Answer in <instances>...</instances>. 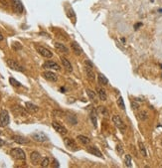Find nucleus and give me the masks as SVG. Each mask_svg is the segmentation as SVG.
I'll use <instances>...</instances> for the list:
<instances>
[{"label": "nucleus", "instance_id": "nucleus-14", "mask_svg": "<svg viewBox=\"0 0 162 168\" xmlns=\"http://www.w3.org/2000/svg\"><path fill=\"white\" fill-rule=\"evenodd\" d=\"M96 94H98V98H100L101 101L106 102V99H108V97H106V91H104L103 88H101V87H96Z\"/></svg>", "mask_w": 162, "mask_h": 168}, {"label": "nucleus", "instance_id": "nucleus-9", "mask_svg": "<svg viewBox=\"0 0 162 168\" xmlns=\"http://www.w3.org/2000/svg\"><path fill=\"white\" fill-rule=\"evenodd\" d=\"M52 125H53L54 129L56 130L58 133H60L61 135H66L67 134V132H68L67 128L65 127L64 125H62L61 123H59L57 122H52Z\"/></svg>", "mask_w": 162, "mask_h": 168}, {"label": "nucleus", "instance_id": "nucleus-17", "mask_svg": "<svg viewBox=\"0 0 162 168\" xmlns=\"http://www.w3.org/2000/svg\"><path fill=\"white\" fill-rule=\"evenodd\" d=\"M71 47H72L73 51L75 52V54L78 55V56L83 53V49L81 48V46L78 43H76V42H73V43L71 44Z\"/></svg>", "mask_w": 162, "mask_h": 168}, {"label": "nucleus", "instance_id": "nucleus-12", "mask_svg": "<svg viewBox=\"0 0 162 168\" xmlns=\"http://www.w3.org/2000/svg\"><path fill=\"white\" fill-rule=\"evenodd\" d=\"M64 143H65V145H66L69 149H71V150H73V151L77 150V144H76L75 140L72 139V138H65Z\"/></svg>", "mask_w": 162, "mask_h": 168}, {"label": "nucleus", "instance_id": "nucleus-8", "mask_svg": "<svg viewBox=\"0 0 162 168\" xmlns=\"http://www.w3.org/2000/svg\"><path fill=\"white\" fill-rule=\"evenodd\" d=\"M36 50H37L38 53L40 54L42 57H44V58H52V57H53V53H52L50 50H48L47 48H45V47L36 46Z\"/></svg>", "mask_w": 162, "mask_h": 168}, {"label": "nucleus", "instance_id": "nucleus-6", "mask_svg": "<svg viewBox=\"0 0 162 168\" xmlns=\"http://www.w3.org/2000/svg\"><path fill=\"white\" fill-rule=\"evenodd\" d=\"M11 5H12L13 11L17 13V14H21V13L24 11V7H23V4L22 2H21V0H12Z\"/></svg>", "mask_w": 162, "mask_h": 168}, {"label": "nucleus", "instance_id": "nucleus-7", "mask_svg": "<svg viewBox=\"0 0 162 168\" xmlns=\"http://www.w3.org/2000/svg\"><path fill=\"white\" fill-rule=\"evenodd\" d=\"M31 137H32L35 141H37V142H46V141H48V137H47V135L45 134V133L41 132V131L32 133V134H31Z\"/></svg>", "mask_w": 162, "mask_h": 168}, {"label": "nucleus", "instance_id": "nucleus-25", "mask_svg": "<svg viewBox=\"0 0 162 168\" xmlns=\"http://www.w3.org/2000/svg\"><path fill=\"white\" fill-rule=\"evenodd\" d=\"M124 162H125V165L127 167H131L132 166V163H131V156L129 154H126L124 157Z\"/></svg>", "mask_w": 162, "mask_h": 168}, {"label": "nucleus", "instance_id": "nucleus-24", "mask_svg": "<svg viewBox=\"0 0 162 168\" xmlns=\"http://www.w3.org/2000/svg\"><path fill=\"white\" fill-rule=\"evenodd\" d=\"M87 94H88V98H90V99L91 102H93V103H96V94L93 93V91H91V90H87Z\"/></svg>", "mask_w": 162, "mask_h": 168}, {"label": "nucleus", "instance_id": "nucleus-2", "mask_svg": "<svg viewBox=\"0 0 162 168\" xmlns=\"http://www.w3.org/2000/svg\"><path fill=\"white\" fill-rule=\"evenodd\" d=\"M10 154H11V156L13 158L16 160H22V161H24L26 159L25 152L21 148H13L12 150L10 151Z\"/></svg>", "mask_w": 162, "mask_h": 168}, {"label": "nucleus", "instance_id": "nucleus-27", "mask_svg": "<svg viewBox=\"0 0 162 168\" xmlns=\"http://www.w3.org/2000/svg\"><path fill=\"white\" fill-rule=\"evenodd\" d=\"M14 111H17L21 115H26L27 114V112L25 111L24 109H23L22 107H20V106H16L14 107Z\"/></svg>", "mask_w": 162, "mask_h": 168}, {"label": "nucleus", "instance_id": "nucleus-13", "mask_svg": "<svg viewBox=\"0 0 162 168\" xmlns=\"http://www.w3.org/2000/svg\"><path fill=\"white\" fill-rule=\"evenodd\" d=\"M30 160H31V162H32L34 165H37L39 162H40V160H41L40 153L37 152V151H33L32 153L30 154Z\"/></svg>", "mask_w": 162, "mask_h": 168}, {"label": "nucleus", "instance_id": "nucleus-19", "mask_svg": "<svg viewBox=\"0 0 162 168\" xmlns=\"http://www.w3.org/2000/svg\"><path fill=\"white\" fill-rule=\"evenodd\" d=\"M55 48H56L57 50H59L60 52H62V53H64V54H68V53H69V49H68L67 47L64 45V44L55 43Z\"/></svg>", "mask_w": 162, "mask_h": 168}, {"label": "nucleus", "instance_id": "nucleus-28", "mask_svg": "<svg viewBox=\"0 0 162 168\" xmlns=\"http://www.w3.org/2000/svg\"><path fill=\"white\" fill-rule=\"evenodd\" d=\"M117 106L121 107V109H122V111H124L125 109V104H124V102H123L122 97H119L118 99H117Z\"/></svg>", "mask_w": 162, "mask_h": 168}, {"label": "nucleus", "instance_id": "nucleus-38", "mask_svg": "<svg viewBox=\"0 0 162 168\" xmlns=\"http://www.w3.org/2000/svg\"><path fill=\"white\" fill-rule=\"evenodd\" d=\"M140 26H142L141 23H136V24L134 25V29H135V30H137L138 27H140Z\"/></svg>", "mask_w": 162, "mask_h": 168}, {"label": "nucleus", "instance_id": "nucleus-33", "mask_svg": "<svg viewBox=\"0 0 162 168\" xmlns=\"http://www.w3.org/2000/svg\"><path fill=\"white\" fill-rule=\"evenodd\" d=\"M98 112H100L101 114H103L104 117L108 115V111L104 107H98Z\"/></svg>", "mask_w": 162, "mask_h": 168}, {"label": "nucleus", "instance_id": "nucleus-16", "mask_svg": "<svg viewBox=\"0 0 162 168\" xmlns=\"http://www.w3.org/2000/svg\"><path fill=\"white\" fill-rule=\"evenodd\" d=\"M12 139L15 141L16 143H19V144H26L29 142V140L27 138L23 137V136H20V135H14L12 136Z\"/></svg>", "mask_w": 162, "mask_h": 168}, {"label": "nucleus", "instance_id": "nucleus-26", "mask_svg": "<svg viewBox=\"0 0 162 168\" xmlns=\"http://www.w3.org/2000/svg\"><path fill=\"white\" fill-rule=\"evenodd\" d=\"M68 122H71L72 124H77L78 123V120H77V117H75V115H73V114H69L68 115Z\"/></svg>", "mask_w": 162, "mask_h": 168}, {"label": "nucleus", "instance_id": "nucleus-35", "mask_svg": "<svg viewBox=\"0 0 162 168\" xmlns=\"http://www.w3.org/2000/svg\"><path fill=\"white\" fill-rule=\"evenodd\" d=\"M116 150H117V152H118L119 154H122V153H123V148H122V146L121 145V144L116 145Z\"/></svg>", "mask_w": 162, "mask_h": 168}, {"label": "nucleus", "instance_id": "nucleus-37", "mask_svg": "<svg viewBox=\"0 0 162 168\" xmlns=\"http://www.w3.org/2000/svg\"><path fill=\"white\" fill-rule=\"evenodd\" d=\"M8 1H9V0H0V2L2 3V5H5V6L8 4Z\"/></svg>", "mask_w": 162, "mask_h": 168}, {"label": "nucleus", "instance_id": "nucleus-36", "mask_svg": "<svg viewBox=\"0 0 162 168\" xmlns=\"http://www.w3.org/2000/svg\"><path fill=\"white\" fill-rule=\"evenodd\" d=\"M131 107H132V109H137L138 107H139V104H138L136 103V102L133 101L132 103H131Z\"/></svg>", "mask_w": 162, "mask_h": 168}, {"label": "nucleus", "instance_id": "nucleus-3", "mask_svg": "<svg viewBox=\"0 0 162 168\" xmlns=\"http://www.w3.org/2000/svg\"><path fill=\"white\" fill-rule=\"evenodd\" d=\"M9 122H10V117L8 112L3 109V111L0 112V127H7L9 124Z\"/></svg>", "mask_w": 162, "mask_h": 168}, {"label": "nucleus", "instance_id": "nucleus-5", "mask_svg": "<svg viewBox=\"0 0 162 168\" xmlns=\"http://www.w3.org/2000/svg\"><path fill=\"white\" fill-rule=\"evenodd\" d=\"M7 65H8V67L10 69L14 70V71H17V72H24L25 69L21 66L19 63H17L16 61H14V60H11V59H8L6 61Z\"/></svg>", "mask_w": 162, "mask_h": 168}, {"label": "nucleus", "instance_id": "nucleus-39", "mask_svg": "<svg viewBox=\"0 0 162 168\" xmlns=\"http://www.w3.org/2000/svg\"><path fill=\"white\" fill-rule=\"evenodd\" d=\"M54 166L55 167H59V163H58V161H57L56 159H54Z\"/></svg>", "mask_w": 162, "mask_h": 168}, {"label": "nucleus", "instance_id": "nucleus-40", "mask_svg": "<svg viewBox=\"0 0 162 168\" xmlns=\"http://www.w3.org/2000/svg\"><path fill=\"white\" fill-rule=\"evenodd\" d=\"M3 40H4V36H3V34L0 32V41H3Z\"/></svg>", "mask_w": 162, "mask_h": 168}, {"label": "nucleus", "instance_id": "nucleus-30", "mask_svg": "<svg viewBox=\"0 0 162 168\" xmlns=\"http://www.w3.org/2000/svg\"><path fill=\"white\" fill-rule=\"evenodd\" d=\"M9 82H10V84H11L13 87H17V88L21 87V84L18 82V81L15 80V79H13V78H10L9 79Z\"/></svg>", "mask_w": 162, "mask_h": 168}, {"label": "nucleus", "instance_id": "nucleus-22", "mask_svg": "<svg viewBox=\"0 0 162 168\" xmlns=\"http://www.w3.org/2000/svg\"><path fill=\"white\" fill-rule=\"evenodd\" d=\"M98 83L101 84V85H103V86H106L108 84V80L106 79L103 74H100L98 76Z\"/></svg>", "mask_w": 162, "mask_h": 168}, {"label": "nucleus", "instance_id": "nucleus-29", "mask_svg": "<svg viewBox=\"0 0 162 168\" xmlns=\"http://www.w3.org/2000/svg\"><path fill=\"white\" fill-rule=\"evenodd\" d=\"M148 117V114L146 112H140L139 114H138V119L140 120H146Z\"/></svg>", "mask_w": 162, "mask_h": 168}, {"label": "nucleus", "instance_id": "nucleus-10", "mask_svg": "<svg viewBox=\"0 0 162 168\" xmlns=\"http://www.w3.org/2000/svg\"><path fill=\"white\" fill-rule=\"evenodd\" d=\"M43 77L45 78L47 81H50V82H57V80H58V76L55 74V73L51 72V71H46V72H44Z\"/></svg>", "mask_w": 162, "mask_h": 168}, {"label": "nucleus", "instance_id": "nucleus-32", "mask_svg": "<svg viewBox=\"0 0 162 168\" xmlns=\"http://www.w3.org/2000/svg\"><path fill=\"white\" fill-rule=\"evenodd\" d=\"M49 163H50V160H49L48 157H45V158L42 159L40 165H41L42 167H47V166L49 165Z\"/></svg>", "mask_w": 162, "mask_h": 168}, {"label": "nucleus", "instance_id": "nucleus-43", "mask_svg": "<svg viewBox=\"0 0 162 168\" xmlns=\"http://www.w3.org/2000/svg\"><path fill=\"white\" fill-rule=\"evenodd\" d=\"M161 144H162V142H161Z\"/></svg>", "mask_w": 162, "mask_h": 168}, {"label": "nucleus", "instance_id": "nucleus-21", "mask_svg": "<svg viewBox=\"0 0 162 168\" xmlns=\"http://www.w3.org/2000/svg\"><path fill=\"white\" fill-rule=\"evenodd\" d=\"M77 139L79 140L80 142L83 144V145H88V144L91 142L90 138L87 137V136H85V135H78Z\"/></svg>", "mask_w": 162, "mask_h": 168}, {"label": "nucleus", "instance_id": "nucleus-42", "mask_svg": "<svg viewBox=\"0 0 162 168\" xmlns=\"http://www.w3.org/2000/svg\"><path fill=\"white\" fill-rule=\"evenodd\" d=\"M0 134H1V131H0Z\"/></svg>", "mask_w": 162, "mask_h": 168}, {"label": "nucleus", "instance_id": "nucleus-20", "mask_svg": "<svg viewBox=\"0 0 162 168\" xmlns=\"http://www.w3.org/2000/svg\"><path fill=\"white\" fill-rule=\"evenodd\" d=\"M26 109H27L28 112H38V109H39V107L37 106H35L34 104L32 103H26Z\"/></svg>", "mask_w": 162, "mask_h": 168}, {"label": "nucleus", "instance_id": "nucleus-41", "mask_svg": "<svg viewBox=\"0 0 162 168\" xmlns=\"http://www.w3.org/2000/svg\"><path fill=\"white\" fill-rule=\"evenodd\" d=\"M5 142H4V140H2V139H0V146H2L3 145Z\"/></svg>", "mask_w": 162, "mask_h": 168}, {"label": "nucleus", "instance_id": "nucleus-4", "mask_svg": "<svg viewBox=\"0 0 162 168\" xmlns=\"http://www.w3.org/2000/svg\"><path fill=\"white\" fill-rule=\"evenodd\" d=\"M112 122L114 123V125L118 128V129H121L122 132H124L125 129H126V127H125V124H124V122H122V119H121V117H118V115H116V114H114V115H112Z\"/></svg>", "mask_w": 162, "mask_h": 168}, {"label": "nucleus", "instance_id": "nucleus-31", "mask_svg": "<svg viewBox=\"0 0 162 168\" xmlns=\"http://www.w3.org/2000/svg\"><path fill=\"white\" fill-rule=\"evenodd\" d=\"M91 122H93V127H95V128L98 127V120H96V114H91Z\"/></svg>", "mask_w": 162, "mask_h": 168}, {"label": "nucleus", "instance_id": "nucleus-23", "mask_svg": "<svg viewBox=\"0 0 162 168\" xmlns=\"http://www.w3.org/2000/svg\"><path fill=\"white\" fill-rule=\"evenodd\" d=\"M138 147H139V151L140 153L142 154V156L146 157L147 156V152H146V148L144 146V144H143L141 141H138Z\"/></svg>", "mask_w": 162, "mask_h": 168}, {"label": "nucleus", "instance_id": "nucleus-18", "mask_svg": "<svg viewBox=\"0 0 162 168\" xmlns=\"http://www.w3.org/2000/svg\"><path fill=\"white\" fill-rule=\"evenodd\" d=\"M61 61H62V64L64 66L66 69L69 71V72H72L73 71V67H72V64L70 63V61L68 59H66L65 57H61Z\"/></svg>", "mask_w": 162, "mask_h": 168}, {"label": "nucleus", "instance_id": "nucleus-15", "mask_svg": "<svg viewBox=\"0 0 162 168\" xmlns=\"http://www.w3.org/2000/svg\"><path fill=\"white\" fill-rule=\"evenodd\" d=\"M88 151L90 152L91 154H93V155H96L98 157H101L103 158V153L101 152V150L98 149V147H96V146H88Z\"/></svg>", "mask_w": 162, "mask_h": 168}, {"label": "nucleus", "instance_id": "nucleus-34", "mask_svg": "<svg viewBox=\"0 0 162 168\" xmlns=\"http://www.w3.org/2000/svg\"><path fill=\"white\" fill-rule=\"evenodd\" d=\"M53 114L56 115V117H63V115H65V112L63 111H54Z\"/></svg>", "mask_w": 162, "mask_h": 168}, {"label": "nucleus", "instance_id": "nucleus-11", "mask_svg": "<svg viewBox=\"0 0 162 168\" xmlns=\"http://www.w3.org/2000/svg\"><path fill=\"white\" fill-rule=\"evenodd\" d=\"M43 68L44 69H53V70H56V71L60 70V66L57 64L56 62H53V61L45 62L43 64Z\"/></svg>", "mask_w": 162, "mask_h": 168}, {"label": "nucleus", "instance_id": "nucleus-1", "mask_svg": "<svg viewBox=\"0 0 162 168\" xmlns=\"http://www.w3.org/2000/svg\"><path fill=\"white\" fill-rule=\"evenodd\" d=\"M85 69H86V74H87V77L91 82L95 81V73H93V65L91 61L87 60L85 63Z\"/></svg>", "mask_w": 162, "mask_h": 168}]
</instances>
